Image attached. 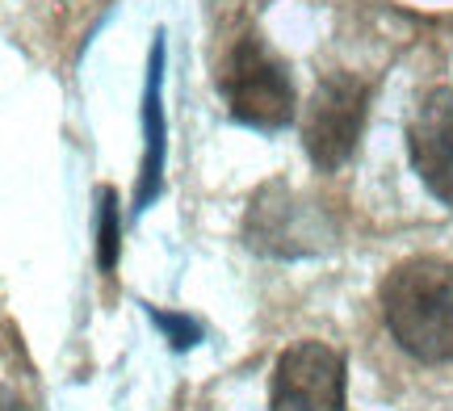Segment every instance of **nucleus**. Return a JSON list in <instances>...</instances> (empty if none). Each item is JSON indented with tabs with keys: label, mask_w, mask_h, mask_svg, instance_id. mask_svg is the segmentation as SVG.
Returning <instances> with one entry per match:
<instances>
[{
	"label": "nucleus",
	"mask_w": 453,
	"mask_h": 411,
	"mask_svg": "<svg viewBox=\"0 0 453 411\" xmlns=\"http://www.w3.org/2000/svg\"><path fill=\"white\" fill-rule=\"evenodd\" d=\"M382 319L395 345L424 365L453 362V264L407 256L382 281Z\"/></svg>",
	"instance_id": "nucleus-1"
},
{
	"label": "nucleus",
	"mask_w": 453,
	"mask_h": 411,
	"mask_svg": "<svg viewBox=\"0 0 453 411\" xmlns=\"http://www.w3.org/2000/svg\"><path fill=\"white\" fill-rule=\"evenodd\" d=\"M219 93L226 114L252 131H286L298 114L290 67L277 59V50L260 34H243L231 42L226 59L219 64Z\"/></svg>",
	"instance_id": "nucleus-2"
},
{
	"label": "nucleus",
	"mask_w": 453,
	"mask_h": 411,
	"mask_svg": "<svg viewBox=\"0 0 453 411\" xmlns=\"http://www.w3.org/2000/svg\"><path fill=\"white\" fill-rule=\"evenodd\" d=\"M243 244L273 261H303L336 244V223L324 206L303 202L286 181H269L243 210Z\"/></svg>",
	"instance_id": "nucleus-3"
},
{
	"label": "nucleus",
	"mask_w": 453,
	"mask_h": 411,
	"mask_svg": "<svg viewBox=\"0 0 453 411\" xmlns=\"http://www.w3.org/2000/svg\"><path fill=\"white\" fill-rule=\"evenodd\" d=\"M370 114V84L353 72H327L315 84L307 110H303V148L319 172H336L357 151L361 126Z\"/></svg>",
	"instance_id": "nucleus-4"
},
{
	"label": "nucleus",
	"mask_w": 453,
	"mask_h": 411,
	"mask_svg": "<svg viewBox=\"0 0 453 411\" xmlns=\"http://www.w3.org/2000/svg\"><path fill=\"white\" fill-rule=\"evenodd\" d=\"M344 357L319 340H303L277 357L269 378V411H344Z\"/></svg>",
	"instance_id": "nucleus-5"
},
{
	"label": "nucleus",
	"mask_w": 453,
	"mask_h": 411,
	"mask_svg": "<svg viewBox=\"0 0 453 411\" xmlns=\"http://www.w3.org/2000/svg\"><path fill=\"white\" fill-rule=\"evenodd\" d=\"M407 156L424 189L453 206V88L441 84L420 97L407 122Z\"/></svg>",
	"instance_id": "nucleus-6"
},
{
	"label": "nucleus",
	"mask_w": 453,
	"mask_h": 411,
	"mask_svg": "<svg viewBox=\"0 0 453 411\" xmlns=\"http://www.w3.org/2000/svg\"><path fill=\"white\" fill-rule=\"evenodd\" d=\"M164 34L151 38V59H147V88H143V172L134 189V214H143L164 189Z\"/></svg>",
	"instance_id": "nucleus-7"
},
{
	"label": "nucleus",
	"mask_w": 453,
	"mask_h": 411,
	"mask_svg": "<svg viewBox=\"0 0 453 411\" xmlns=\"http://www.w3.org/2000/svg\"><path fill=\"white\" fill-rule=\"evenodd\" d=\"M122 252V214H118V194L110 185L97 189V264L105 273H113Z\"/></svg>",
	"instance_id": "nucleus-8"
},
{
	"label": "nucleus",
	"mask_w": 453,
	"mask_h": 411,
	"mask_svg": "<svg viewBox=\"0 0 453 411\" xmlns=\"http://www.w3.org/2000/svg\"><path fill=\"white\" fill-rule=\"evenodd\" d=\"M151 323L168 336V345L177 348V353H185V348H194L197 340H202V328H197L189 315H173V311H160V307H151Z\"/></svg>",
	"instance_id": "nucleus-9"
}]
</instances>
